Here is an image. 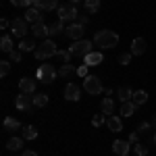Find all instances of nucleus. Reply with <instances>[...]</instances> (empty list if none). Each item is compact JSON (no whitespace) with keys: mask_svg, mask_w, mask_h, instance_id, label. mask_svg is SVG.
I'll list each match as a JSON object with an SVG mask.
<instances>
[{"mask_svg":"<svg viewBox=\"0 0 156 156\" xmlns=\"http://www.w3.org/2000/svg\"><path fill=\"white\" fill-rule=\"evenodd\" d=\"M94 44L100 50L115 48L119 44V36L115 31H110V29H100V31H96V36H94Z\"/></svg>","mask_w":156,"mask_h":156,"instance_id":"1","label":"nucleus"},{"mask_svg":"<svg viewBox=\"0 0 156 156\" xmlns=\"http://www.w3.org/2000/svg\"><path fill=\"white\" fill-rule=\"evenodd\" d=\"M56 52H58V46H56V42L54 40H44L42 44H37L36 48V58L37 60H46V58H52V56H56Z\"/></svg>","mask_w":156,"mask_h":156,"instance_id":"2","label":"nucleus"},{"mask_svg":"<svg viewBox=\"0 0 156 156\" xmlns=\"http://www.w3.org/2000/svg\"><path fill=\"white\" fill-rule=\"evenodd\" d=\"M69 50H71L73 56H87L90 52H94V40H77L75 44H71L69 46Z\"/></svg>","mask_w":156,"mask_h":156,"instance_id":"3","label":"nucleus"},{"mask_svg":"<svg viewBox=\"0 0 156 156\" xmlns=\"http://www.w3.org/2000/svg\"><path fill=\"white\" fill-rule=\"evenodd\" d=\"M56 12H58V21H71V23H75L77 21V17H79V11L75 9V4H60L58 9H56Z\"/></svg>","mask_w":156,"mask_h":156,"instance_id":"4","label":"nucleus"},{"mask_svg":"<svg viewBox=\"0 0 156 156\" xmlns=\"http://www.w3.org/2000/svg\"><path fill=\"white\" fill-rule=\"evenodd\" d=\"M83 90L87 92V94H92V96H98V94L104 92V85H102V81H100V77L87 75V77L83 79Z\"/></svg>","mask_w":156,"mask_h":156,"instance_id":"5","label":"nucleus"},{"mask_svg":"<svg viewBox=\"0 0 156 156\" xmlns=\"http://www.w3.org/2000/svg\"><path fill=\"white\" fill-rule=\"evenodd\" d=\"M56 75H58V71H56L50 62L40 65V69H37V79H40L42 83H52V81L56 79Z\"/></svg>","mask_w":156,"mask_h":156,"instance_id":"6","label":"nucleus"},{"mask_svg":"<svg viewBox=\"0 0 156 156\" xmlns=\"http://www.w3.org/2000/svg\"><path fill=\"white\" fill-rule=\"evenodd\" d=\"M15 106L19 108V110H25V112H31L34 108H36V104H34V94H19L17 96V100H15Z\"/></svg>","mask_w":156,"mask_h":156,"instance_id":"7","label":"nucleus"},{"mask_svg":"<svg viewBox=\"0 0 156 156\" xmlns=\"http://www.w3.org/2000/svg\"><path fill=\"white\" fill-rule=\"evenodd\" d=\"M11 29H12V36H15V37H21V40H23L31 27H29V23H27L25 19H12Z\"/></svg>","mask_w":156,"mask_h":156,"instance_id":"8","label":"nucleus"},{"mask_svg":"<svg viewBox=\"0 0 156 156\" xmlns=\"http://www.w3.org/2000/svg\"><path fill=\"white\" fill-rule=\"evenodd\" d=\"M83 34H85V27L81 23H77V21L71 23L67 29H65V36L71 37V40H75V42H77V40H83Z\"/></svg>","mask_w":156,"mask_h":156,"instance_id":"9","label":"nucleus"},{"mask_svg":"<svg viewBox=\"0 0 156 156\" xmlns=\"http://www.w3.org/2000/svg\"><path fill=\"white\" fill-rule=\"evenodd\" d=\"M81 98V87L77 83H67V87H65V100H69V102H77Z\"/></svg>","mask_w":156,"mask_h":156,"instance_id":"10","label":"nucleus"},{"mask_svg":"<svg viewBox=\"0 0 156 156\" xmlns=\"http://www.w3.org/2000/svg\"><path fill=\"white\" fill-rule=\"evenodd\" d=\"M129 140H115L112 142V152L117 156H127L129 154Z\"/></svg>","mask_w":156,"mask_h":156,"instance_id":"11","label":"nucleus"},{"mask_svg":"<svg viewBox=\"0 0 156 156\" xmlns=\"http://www.w3.org/2000/svg\"><path fill=\"white\" fill-rule=\"evenodd\" d=\"M146 48H148V44H146L144 37H135L131 42V48H129V52H131L133 56H142L146 52Z\"/></svg>","mask_w":156,"mask_h":156,"instance_id":"12","label":"nucleus"},{"mask_svg":"<svg viewBox=\"0 0 156 156\" xmlns=\"http://www.w3.org/2000/svg\"><path fill=\"white\" fill-rule=\"evenodd\" d=\"M37 87V81L34 77H23L21 81H19V90L23 92V94H34Z\"/></svg>","mask_w":156,"mask_h":156,"instance_id":"13","label":"nucleus"},{"mask_svg":"<svg viewBox=\"0 0 156 156\" xmlns=\"http://www.w3.org/2000/svg\"><path fill=\"white\" fill-rule=\"evenodd\" d=\"M102 60H104V54H102L100 50H94V52H90L87 56H83V62L87 67H98Z\"/></svg>","mask_w":156,"mask_h":156,"instance_id":"14","label":"nucleus"},{"mask_svg":"<svg viewBox=\"0 0 156 156\" xmlns=\"http://www.w3.org/2000/svg\"><path fill=\"white\" fill-rule=\"evenodd\" d=\"M31 36L34 37H44V40H48V27L44 21H37V23L31 25Z\"/></svg>","mask_w":156,"mask_h":156,"instance_id":"15","label":"nucleus"},{"mask_svg":"<svg viewBox=\"0 0 156 156\" xmlns=\"http://www.w3.org/2000/svg\"><path fill=\"white\" fill-rule=\"evenodd\" d=\"M23 19L27 21V23H31V25L37 23V21H44V19H42V11H40V9H36V6H29Z\"/></svg>","mask_w":156,"mask_h":156,"instance_id":"16","label":"nucleus"},{"mask_svg":"<svg viewBox=\"0 0 156 156\" xmlns=\"http://www.w3.org/2000/svg\"><path fill=\"white\" fill-rule=\"evenodd\" d=\"M34 6L40 11H54V9H58V0H36Z\"/></svg>","mask_w":156,"mask_h":156,"instance_id":"17","label":"nucleus"},{"mask_svg":"<svg viewBox=\"0 0 156 156\" xmlns=\"http://www.w3.org/2000/svg\"><path fill=\"white\" fill-rule=\"evenodd\" d=\"M106 127L110 131L119 133V131H123V121L119 117H115V115H110V117H106Z\"/></svg>","mask_w":156,"mask_h":156,"instance_id":"18","label":"nucleus"},{"mask_svg":"<svg viewBox=\"0 0 156 156\" xmlns=\"http://www.w3.org/2000/svg\"><path fill=\"white\" fill-rule=\"evenodd\" d=\"M117 98L121 100V104H123V102H129V100L133 98V90L127 87V85H121L119 90H117Z\"/></svg>","mask_w":156,"mask_h":156,"instance_id":"19","label":"nucleus"},{"mask_svg":"<svg viewBox=\"0 0 156 156\" xmlns=\"http://www.w3.org/2000/svg\"><path fill=\"white\" fill-rule=\"evenodd\" d=\"M135 108H137V104H135L133 100L123 102V104H121V117H131V115H135Z\"/></svg>","mask_w":156,"mask_h":156,"instance_id":"20","label":"nucleus"},{"mask_svg":"<svg viewBox=\"0 0 156 156\" xmlns=\"http://www.w3.org/2000/svg\"><path fill=\"white\" fill-rule=\"evenodd\" d=\"M0 50L6 52V54H11L12 50H17V48H15V44H12V37L11 36H2V40H0Z\"/></svg>","mask_w":156,"mask_h":156,"instance_id":"21","label":"nucleus"},{"mask_svg":"<svg viewBox=\"0 0 156 156\" xmlns=\"http://www.w3.org/2000/svg\"><path fill=\"white\" fill-rule=\"evenodd\" d=\"M37 44L34 42V40H27V37H23L21 42H19V50L21 52H36Z\"/></svg>","mask_w":156,"mask_h":156,"instance_id":"22","label":"nucleus"},{"mask_svg":"<svg viewBox=\"0 0 156 156\" xmlns=\"http://www.w3.org/2000/svg\"><path fill=\"white\" fill-rule=\"evenodd\" d=\"M6 148H9L11 152H19V150L23 148V137H15V135H12L11 140L6 142Z\"/></svg>","mask_w":156,"mask_h":156,"instance_id":"23","label":"nucleus"},{"mask_svg":"<svg viewBox=\"0 0 156 156\" xmlns=\"http://www.w3.org/2000/svg\"><path fill=\"white\" fill-rule=\"evenodd\" d=\"M100 108H102V112H104L106 117H110V115L115 112V100H112V98H104L102 104H100Z\"/></svg>","mask_w":156,"mask_h":156,"instance_id":"24","label":"nucleus"},{"mask_svg":"<svg viewBox=\"0 0 156 156\" xmlns=\"http://www.w3.org/2000/svg\"><path fill=\"white\" fill-rule=\"evenodd\" d=\"M83 6L87 15H94L100 11V0H83Z\"/></svg>","mask_w":156,"mask_h":156,"instance_id":"25","label":"nucleus"},{"mask_svg":"<svg viewBox=\"0 0 156 156\" xmlns=\"http://www.w3.org/2000/svg\"><path fill=\"white\" fill-rule=\"evenodd\" d=\"M58 75H60V77H71V75H77V69L73 67L71 62H67V65H60Z\"/></svg>","mask_w":156,"mask_h":156,"instance_id":"26","label":"nucleus"},{"mask_svg":"<svg viewBox=\"0 0 156 156\" xmlns=\"http://www.w3.org/2000/svg\"><path fill=\"white\" fill-rule=\"evenodd\" d=\"M131 100L137 106H140V104H146V102H148V92H146V90H137V92H133Z\"/></svg>","mask_w":156,"mask_h":156,"instance_id":"27","label":"nucleus"},{"mask_svg":"<svg viewBox=\"0 0 156 156\" xmlns=\"http://www.w3.org/2000/svg\"><path fill=\"white\" fill-rule=\"evenodd\" d=\"M21 135H23V140H36L37 137V129L34 127V125H27V127L21 129Z\"/></svg>","mask_w":156,"mask_h":156,"instance_id":"28","label":"nucleus"},{"mask_svg":"<svg viewBox=\"0 0 156 156\" xmlns=\"http://www.w3.org/2000/svg\"><path fill=\"white\" fill-rule=\"evenodd\" d=\"M4 129L6 131H17V129H21V123L17 119H12V117H6L4 119Z\"/></svg>","mask_w":156,"mask_h":156,"instance_id":"29","label":"nucleus"},{"mask_svg":"<svg viewBox=\"0 0 156 156\" xmlns=\"http://www.w3.org/2000/svg\"><path fill=\"white\" fill-rule=\"evenodd\" d=\"M62 23H65V21H56L54 25H50V27H48V36L52 37V36H58V34H62V29H67Z\"/></svg>","mask_w":156,"mask_h":156,"instance_id":"30","label":"nucleus"},{"mask_svg":"<svg viewBox=\"0 0 156 156\" xmlns=\"http://www.w3.org/2000/svg\"><path fill=\"white\" fill-rule=\"evenodd\" d=\"M48 100L50 98L46 94H34V104H36V108H44L48 104Z\"/></svg>","mask_w":156,"mask_h":156,"instance_id":"31","label":"nucleus"},{"mask_svg":"<svg viewBox=\"0 0 156 156\" xmlns=\"http://www.w3.org/2000/svg\"><path fill=\"white\" fill-rule=\"evenodd\" d=\"M71 50H58V52H56V58L60 60V62H62V65H67V62H71Z\"/></svg>","mask_w":156,"mask_h":156,"instance_id":"32","label":"nucleus"},{"mask_svg":"<svg viewBox=\"0 0 156 156\" xmlns=\"http://www.w3.org/2000/svg\"><path fill=\"white\" fill-rule=\"evenodd\" d=\"M133 152L135 156H148V148L146 144H133Z\"/></svg>","mask_w":156,"mask_h":156,"instance_id":"33","label":"nucleus"},{"mask_svg":"<svg viewBox=\"0 0 156 156\" xmlns=\"http://www.w3.org/2000/svg\"><path fill=\"white\" fill-rule=\"evenodd\" d=\"M11 73V62L9 60H0V77H6Z\"/></svg>","mask_w":156,"mask_h":156,"instance_id":"34","label":"nucleus"},{"mask_svg":"<svg viewBox=\"0 0 156 156\" xmlns=\"http://www.w3.org/2000/svg\"><path fill=\"white\" fill-rule=\"evenodd\" d=\"M12 6H21V9H29V6H34V2L36 0H11Z\"/></svg>","mask_w":156,"mask_h":156,"instance_id":"35","label":"nucleus"},{"mask_svg":"<svg viewBox=\"0 0 156 156\" xmlns=\"http://www.w3.org/2000/svg\"><path fill=\"white\" fill-rule=\"evenodd\" d=\"M104 123H106V115H104V112H98L96 117L92 119V125H94V127H100V125H104Z\"/></svg>","mask_w":156,"mask_h":156,"instance_id":"36","label":"nucleus"},{"mask_svg":"<svg viewBox=\"0 0 156 156\" xmlns=\"http://www.w3.org/2000/svg\"><path fill=\"white\" fill-rule=\"evenodd\" d=\"M9 56H11V62H21V58H23V52L17 48V50H12Z\"/></svg>","mask_w":156,"mask_h":156,"instance_id":"37","label":"nucleus"},{"mask_svg":"<svg viewBox=\"0 0 156 156\" xmlns=\"http://www.w3.org/2000/svg\"><path fill=\"white\" fill-rule=\"evenodd\" d=\"M131 58H133V54H131V52H123V54L119 56V62H121V65H125V67H127V65L131 62Z\"/></svg>","mask_w":156,"mask_h":156,"instance_id":"38","label":"nucleus"},{"mask_svg":"<svg viewBox=\"0 0 156 156\" xmlns=\"http://www.w3.org/2000/svg\"><path fill=\"white\" fill-rule=\"evenodd\" d=\"M150 127H152V123H140V125H137V133H140V135H144V133H148L150 131Z\"/></svg>","mask_w":156,"mask_h":156,"instance_id":"39","label":"nucleus"},{"mask_svg":"<svg viewBox=\"0 0 156 156\" xmlns=\"http://www.w3.org/2000/svg\"><path fill=\"white\" fill-rule=\"evenodd\" d=\"M87 69H90V67H87V65L83 62L81 67H77V75H79V77H83V79H85V77H87Z\"/></svg>","mask_w":156,"mask_h":156,"instance_id":"40","label":"nucleus"},{"mask_svg":"<svg viewBox=\"0 0 156 156\" xmlns=\"http://www.w3.org/2000/svg\"><path fill=\"white\" fill-rule=\"evenodd\" d=\"M77 23H81L85 27V25L90 23V17H87V15H81V12H79V17H77Z\"/></svg>","mask_w":156,"mask_h":156,"instance_id":"41","label":"nucleus"},{"mask_svg":"<svg viewBox=\"0 0 156 156\" xmlns=\"http://www.w3.org/2000/svg\"><path fill=\"white\" fill-rule=\"evenodd\" d=\"M137 140H140V133H137V131L129 133V144H137Z\"/></svg>","mask_w":156,"mask_h":156,"instance_id":"42","label":"nucleus"},{"mask_svg":"<svg viewBox=\"0 0 156 156\" xmlns=\"http://www.w3.org/2000/svg\"><path fill=\"white\" fill-rule=\"evenodd\" d=\"M21 156H37V152H34V150H25V152H21Z\"/></svg>","mask_w":156,"mask_h":156,"instance_id":"43","label":"nucleus"},{"mask_svg":"<svg viewBox=\"0 0 156 156\" xmlns=\"http://www.w3.org/2000/svg\"><path fill=\"white\" fill-rule=\"evenodd\" d=\"M0 27H2V29H6V27H9V21H6V19H2V21H0Z\"/></svg>","mask_w":156,"mask_h":156,"instance_id":"44","label":"nucleus"},{"mask_svg":"<svg viewBox=\"0 0 156 156\" xmlns=\"http://www.w3.org/2000/svg\"><path fill=\"white\" fill-rule=\"evenodd\" d=\"M150 123H152V127L156 129V112H154V117H152V121H150Z\"/></svg>","mask_w":156,"mask_h":156,"instance_id":"45","label":"nucleus"},{"mask_svg":"<svg viewBox=\"0 0 156 156\" xmlns=\"http://www.w3.org/2000/svg\"><path fill=\"white\" fill-rule=\"evenodd\" d=\"M69 2H71V4H77V2H81V0H69Z\"/></svg>","mask_w":156,"mask_h":156,"instance_id":"46","label":"nucleus"},{"mask_svg":"<svg viewBox=\"0 0 156 156\" xmlns=\"http://www.w3.org/2000/svg\"><path fill=\"white\" fill-rule=\"evenodd\" d=\"M152 142H154V146H156V133H154V137H152Z\"/></svg>","mask_w":156,"mask_h":156,"instance_id":"47","label":"nucleus"}]
</instances>
